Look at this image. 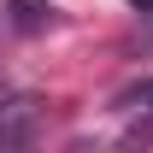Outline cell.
Returning a JSON list of instances; mask_svg holds the SVG:
<instances>
[{
	"mask_svg": "<svg viewBox=\"0 0 153 153\" xmlns=\"http://www.w3.org/2000/svg\"><path fill=\"white\" fill-rule=\"evenodd\" d=\"M0 100H6V82H0Z\"/></svg>",
	"mask_w": 153,
	"mask_h": 153,
	"instance_id": "obj_4",
	"label": "cell"
},
{
	"mask_svg": "<svg viewBox=\"0 0 153 153\" xmlns=\"http://www.w3.org/2000/svg\"><path fill=\"white\" fill-rule=\"evenodd\" d=\"M112 112L135 118L130 147H135V141H153V76H147V82H130V88H118V94H112Z\"/></svg>",
	"mask_w": 153,
	"mask_h": 153,
	"instance_id": "obj_1",
	"label": "cell"
},
{
	"mask_svg": "<svg viewBox=\"0 0 153 153\" xmlns=\"http://www.w3.org/2000/svg\"><path fill=\"white\" fill-rule=\"evenodd\" d=\"M130 6H135V12H153V0H130Z\"/></svg>",
	"mask_w": 153,
	"mask_h": 153,
	"instance_id": "obj_3",
	"label": "cell"
},
{
	"mask_svg": "<svg viewBox=\"0 0 153 153\" xmlns=\"http://www.w3.org/2000/svg\"><path fill=\"white\" fill-rule=\"evenodd\" d=\"M36 141V100H6L0 106V153H30Z\"/></svg>",
	"mask_w": 153,
	"mask_h": 153,
	"instance_id": "obj_2",
	"label": "cell"
}]
</instances>
